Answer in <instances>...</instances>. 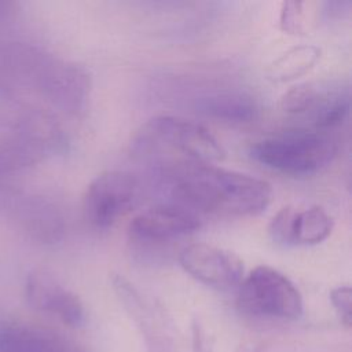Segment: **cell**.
Listing matches in <instances>:
<instances>
[{"mask_svg": "<svg viewBox=\"0 0 352 352\" xmlns=\"http://www.w3.org/2000/svg\"><path fill=\"white\" fill-rule=\"evenodd\" d=\"M25 297L34 311L56 316L69 327H80L85 322V309L81 300L43 270L28 274Z\"/></svg>", "mask_w": 352, "mask_h": 352, "instance_id": "8fae6325", "label": "cell"}, {"mask_svg": "<svg viewBox=\"0 0 352 352\" xmlns=\"http://www.w3.org/2000/svg\"><path fill=\"white\" fill-rule=\"evenodd\" d=\"M132 151L155 168L183 161L212 164L226 157L209 129L176 116H155L142 125L133 136Z\"/></svg>", "mask_w": 352, "mask_h": 352, "instance_id": "7a4b0ae2", "label": "cell"}, {"mask_svg": "<svg viewBox=\"0 0 352 352\" xmlns=\"http://www.w3.org/2000/svg\"><path fill=\"white\" fill-rule=\"evenodd\" d=\"M320 51L314 45H300L279 56L271 66L270 76L276 81H286L307 72L319 58Z\"/></svg>", "mask_w": 352, "mask_h": 352, "instance_id": "ac0fdd59", "label": "cell"}, {"mask_svg": "<svg viewBox=\"0 0 352 352\" xmlns=\"http://www.w3.org/2000/svg\"><path fill=\"white\" fill-rule=\"evenodd\" d=\"M0 216L10 219L37 243H56L65 232L63 217L51 201L11 186L4 179H0Z\"/></svg>", "mask_w": 352, "mask_h": 352, "instance_id": "52a82bcc", "label": "cell"}, {"mask_svg": "<svg viewBox=\"0 0 352 352\" xmlns=\"http://www.w3.org/2000/svg\"><path fill=\"white\" fill-rule=\"evenodd\" d=\"M183 270L201 283L228 290L236 287L243 278V263L232 252L209 243H191L179 253Z\"/></svg>", "mask_w": 352, "mask_h": 352, "instance_id": "9c48e42d", "label": "cell"}, {"mask_svg": "<svg viewBox=\"0 0 352 352\" xmlns=\"http://www.w3.org/2000/svg\"><path fill=\"white\" fill-rule=\"evenodd\" d=\"M0 352H85L78 344L52 330L11 324L0 330Z\"/></svg>", "mask_w": 352, "mask_h": 352, "instance_id": "9a60e30c", "label": "cell"}, {"mask_svg": "<svg viewBox=\"0 0 352 352\" xmlns=\"http://www.w3.org/2000/svg\"><path fill=\"white\" fill-rule=\"evenodd\" d=\"M333 230V219L320 206L282 208L271 220V239L282 246H309L324 241Z\"/></svg>", "mask_w": 352, "mask_h": 352, "instance_id": "7c38bea8", "label": "cell"}, {"mask_svg": "<svg viewBox=\"0 0 352 352\" xmlns=\"http://www.w3.org/2000/svg\"><path fill=\"white\" fill-rule=\"evenodd\" d=\"M351 8V1H327L324 3V14L329 18H340Z\"/></svg>", "mask_w": 352, "mask_h": 352, "instance_id": "44dd1931", "label": "cell"}, {"mask_svg": "<svg viewBox=\"0 0 352 352\" xmlns=\"http://www.w3.org/2000/svg\"><path fill=\"white\" fill-rule=\"evenodd\" d=\"M201 227L197 212L166 202L136 214L129 223V234L139 242H162L194 232Z\"/></svg>", "mask_w": 352, "mask_h": 352, "instance_id": "5bb4252c", "label": "cell"}, {"mask_svg": "<svg viewBox=\"0 0 352 352\" xmlns=\"http://www.w3.org/2000/svg\"><path fill=\"white\" fill-rule=\"evenodd\" d=\"M143 194L140 179L126 170H106L87 187L82 212L87 221L96 228L111 227L135 209Z\"/></svg>", "mask_w": 352, "mask_h": 352, "instance_id": "8992f818", "label": "cell"}, {"mask_svg": "<svg viewBox=\"0 0 352 352\" xmlns=\"http://www.w3.org/2000/svg\"><path fill=\"white\" fill-rule=\"evenodd\" d=\"M91 91L88 72L73 62L52 56L38 94L56 109L67 114H80L85 110Z\"/></svg>", "mask_w": 352, "mask_h": 352, "instance_id": "30bf717a", "label": "cell"}, {"mask_svg": "<svg viewBox=\"0 0 352 352\" xmlns=\"http://www.w3.org/2000/svg\"><path fill=\"white\" fill-rule=\"evenodd\" d=\"M47 158L45 153L28 139L14 133H0V179L36 165Z\"/></svg>", "mask_w": 352, "mask_h": 352, "instance_id": "e0dca14e", "label": "cell"}, {"mask_svg": "<svg viewBox=\"0 0 352 352\" xmlns=\"http://www.w3.org/2000/svg\"><path fill=\"white\" fill-rule=\"evenodd\" d=\"M16 4L8 0H0V23L10 21L16 14Z\"/></svg>", "mask_w": 352, "mask_h": 352, "instance_id": "7402d4cb", "label": "cell"}, {"mask_svg": "<svg viewBox=\"0 0 352 352\" xmlns=\"http://www.w3.org/2000/svg\"><path fill=\"white\" fill-rule=\"evenodd\" d=\"M280 106L289 114L311 117L314 129L330 132L340 126L349 114V88L342 82L298 84L282 96Z\"/></svg>", "mask_w": 352, "mask_h": 352, "instance_id": "ba28073f", "label": "cell"}, {"mask_svg": "<svg viewBox=\"0 0 352 352\" xmlns=\"http://www.w3.org/2000/svg\"><path fill=\"white\" fill-rule=\"evenodd\" d=\"M114 292L139 330L147 352H212L195 322L187 340L162 307L144 297L124 276L113 278Z\"/></svg>", "mask_w": 352, "mask_h": 352, "instance_id": "277c9868", "label": "cell"}, {"mask_svg": "<svg viewBox=\"0 0 352 352\" xmlns=\"http://www.w3.org/2000/svg\"><path fill=\"white\" fill-rule=\"evenodd\" d=\"M330 302L336 309L340 320L345 326L352 323V290L349 286H338L330 292Z\"/></svg>", "mask_w": 352, "mask_h": 352, "instance_id": "ffe728a7", "label": "cell"}, {"mask_svg": "<svg viewBox=\"0 0 352 352\" xmlns=\"http://www.w3.org/2000/svg\"><path fill=\"white\" fill-rule=\"evenodd\" d=\"M338 151L330 132L290 129L256 142L250 157L272 170L293 176L314 175L326 168Z\"/></svg>", "mask_w": 352, "mask_h": 352, "instance_id": "3957f363", "label": "cell"}, {"mask_svg": "<svg viewBox=\"0 0 352 352\" xmlns=\"http://www.w3.org/2000/svg\"><path fill=\"white\" fill-rule=\"evenodd\" d=\"M279 25L282 30L297 34L302 30V3L286 1L282 4Z\"/></svg>", "mask_w": 352, "mask_h": 352, "instance_id": "d6986e66", "label": "cell"}, {"mask_svg": "<svg viewBox=\"0 0 352 352\" xmlns=\"http://www.w3.org/2000/svg\"><path fill=\"white\" fill-rule=\"evenodd\" d=\"M199 114L228 124H245L256 118L258 107L256 100L241 91H217L199 96L195 100Z\"/></svg>", "mask_w": 352, "mask_h": 352, "instance_id": "2e32d148", "label": "cell"}, {"mask_svg": "<svg viewBox=\"0 0 352 352\" xmlns=\"http://www.w3.org/2000/svg\"><path fill=\"white\" fill-rule=\"evenodd\" d=\"M52 55L26 43L0 41V89L38 92Z\"/></svg>", "mask_w": 352, "mask_h": 352, "instance_id": "4fadbf2b", "label": "cell"}, {"mask_svg": "<svg viewBox=\"0 0 352 352\" xmlns=\"http://www.w3.org/2000/svg\"><path fill=\"white\" fill-rule=\"evenodd\" d=\"M158 169L172 202L192 212L254 216L271 202L272 188L254 176L202 162H176Z\"/></svg>", "mask_w": 352, "mask_h": 352, "instance_id": "6da1fadb", "label": "cell"}, {"mask_svg": "<svg viewBox=\"0 0 352 352\" xmlns=\"http://www.w3.org/2000/svg\"><path fill=\"white\" fill-rule=\"evenodd\" d=\"M236 305L256 318L297 319L302 314V297L294 283L268 265L253 268L238 285Z\"/></svg>", "mask_w": 352, "mask_h": 352, "instance_id": "5b68a950", "label": "cell"}]
</instances>
